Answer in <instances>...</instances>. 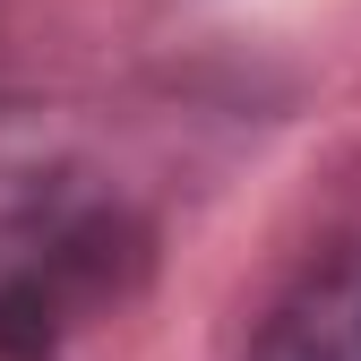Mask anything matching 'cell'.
I'll return each mask as SVG.
<instances>
[{"instance_id": "cell-1", "label": "cell", "mask_w": 361, "mask_h": 361, "mask_svg": "<svg viewBox=\"0 0 361 361\" xmlns=\"http://www.w3.org/2000/svg\"><path fill=\"white\" fill-rule=\"evenodd\" d=\"M112 224L104 172L52 112H0V336H43Z\"/></svg>"}, {"instance_id": "cell-2", "label": "cell", "mask_w": 361, "mask_h": 361, "mask_svg": "<svg viewBox=\"0 0 361 361\" xmlns=\"http://www.w3.org/2000/svg\"><path fill=\"white\" fill-rule=\"evenodd\" d=\"M250 361H361V241L327 250L276 310H267Z\"/></svg>"}]
</instances>
